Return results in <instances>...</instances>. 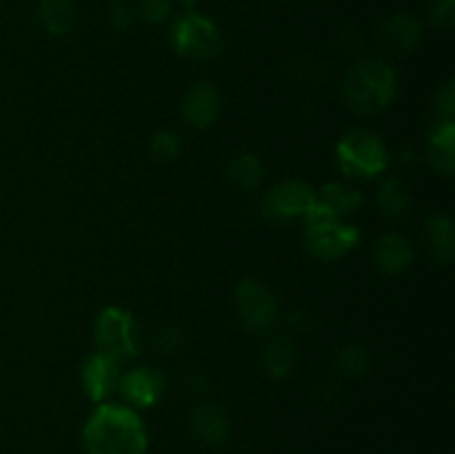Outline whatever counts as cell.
Here are the masks:
<instances>
[{
  "label": "cell",
  "instance_id": "8992f818",
  "mask_svg": "<svg viewBox=\"0 0 455 454\" xmlns=\"http://www.w3.org/2000/svg\"><path fill=\"white\" fill-rule=\"evenodd\" d=\"M235 310L240 323L253 334L269 332L278 320V303L265 285L256 280H243L235 289Z\"/></svg>",
  "mask_w": 455,
  "mask_h": 454
},
{
  "label": "cell",
  "instance_id": "603a6c76",
  "mask_svg": "<svg viewBox=\"0 0 455 454\" xmlns=\"http://www.w3.org/2000/svg\"><path fill=\"white\" fill-rule=\"evenodd\" d=\"M180 151V138L173 129H163L151 138V154L158 160H172Z\"/></svg>",
  "mask_w": 455,
  "mask_h": 454
},
{
  "label": "cell",
  "instance_id": "cb8c5ba5",
  "mask_svg": "<svg viewBox=\"0 0 455 454\" xmlns=\"http://www.w3.org/2000/svg\"><path fill=\"white\" fill-rule=\"evenodd\" d=\"M429 20L440 29H451L455 20V0H431Z\"/></svg>",
  "mask_w": 455,
  "mask_h": 454
},
{
  "label": "cell",
  "instance_id": "7402d4cb",
  "mask_svg": "<svg viewBox=\"0 0 455 454\" xmlns=\"http://www.w3.org/2000/svg\"><path fill=\"white\" fill-rule=\"evenodd\" d=\"M363 203L360 194L351 187L340 185V182H333L324 190V205L331 209L333 214H347V212H355V207Z\"/></svg>",
  "mask_w": 455,
  "mask_h": 454
},
{
  "label": "cell",
  "instance_id": "9c48e42d",
  "mask_svg": "<svg viewBox=\"0 0 455 454\" xmlns=\"http://www.w3.org/2000/svg\"><path fill=\"white\" fill-rule=\"evenodd\" d=\"M118 390L123 392L124 401L136 408H149L158 403L164 392V377L154 368H133L124 377H120Z\"/></svg>",
  "mask_w": 455,
  "mask_h": 454
},
{
  "label": "cell",
  "instance_id": "8fae6325",
  "mask_svg": "<svg viewBox=\"0 0 455 454\" xmlns=\"http://www.w3.org/2000/svg\"><path fill=\"white\" fill-rule=\"evenodd\" d=\"M220 93H218L216 87H212L207 83H200L196 87H191L187 92L185 101H182V116L187 118V123L200 129L213 125V120L220 116Z\"/></svg>",
  "mask_w": 455,
  "mask_h": 454
},
{
  "label": "cell",
  "instance_id": "52a82bcc",
  "mask_svg": "<svg viewBox=\"0 0 455 454\" xmlns=\"http://www.w3.org/2000/svg\"><path fill=\"white\" fill-rule=\"evenodd\" d=\"M96 343L102 354L114 356L116 361H124L136 354V323L132 314L118 307L102 312L96 323Z\"/></svg>",
  "mask_w": 455,
  "mask_h": 454
},
{
  "label": "cell",
  "instance_id": "ba28073f",
  "mask_svg": "<svg viewBox=\"0 0 455 454\" xmlns=\"http://www.w3.org/2000/svg\"><path fill=\"white\" fill-rule=\"evenodd\" d=\"M314 207V190L298 181L280 182L265 196V216L274 223H287L293 218L307 216Z\"/></svg>",
  "mask_w": 455,
  "mask_h": 454
},
{
  "label": "cell",
  "instance_id": "3957f363",
  "mask_svg": "<svg viewBox=\"0 0 455 454\" xmlns=\"http://www.w3.org/2000/svg\"><path fill=\"white\" fill-rule=\"evenodd\" d=\"M309 230H307V245L311 254L324 261L340 258L349 252L358 240V231L338 223V214H333L327 205H318L307 214Z\"/></svg>",
  "mask_w": 455,
  "mask_h": 454
},
{
  "label": "cell",
  "instance_id": "9a60e30c",
  "mask_svg": "<svg viewBox=\"0 0 455 454\" xmlns=\"http://www.w3.org/2000/svg\"><path fill=\"white\" fill-rule=\"evenodd\" d=\"M296 347L289 338L275 336L262 350V368L269 377L274 378H284L293 372L296 368Z\"/></svg>",
  "mask_w": 455,
  "mask_h": 454
},
{
  "label": "cell",
  "instance_id": "6da1fadb",
  "mask_svg": "<svg viewBox=\"0 0 455 454\" xmlns=\"http://www.w3.org/2000/svg\"><path fill=\"white\" fill-rule=\"evenodd\" d=\"M83 445L87 454H145L147 432L132 408L105 403L89 417Z\"/></svg>",
  "mask_w": 455,
  "mask_h": 454
},
{
  "label": "cell",
  "instance_id": "d4e9b609",
  "mask_svg": "<svg viewBox=\"0 0 455 454\" xmlns=\"http://www.w3.org/2000/svg\"><path fill=\"white\" fill-rule=\"evenodd\" d=\"M154 345L158 347L160 354H176L178 347L182 345V334L173 325H164L156 332Z\"/></svg>",
  "mask_w": 455,
  "mask_h": 454
},
{
  "label": "cell",
  "instance_id": "277c9868",
  "mask_svg": "<svg viewBox=\"0 0 455 454\" xmlns=\"http://www.w3.org/2000/svg\"><path fill=\"white\" fill-rule=\"evenodd\" d=\"M342 169L351 176H376L387 167V150L376 134L354 129L338 147Z\"/></svg>",
  "mask_w": 455,
  "mask_h": 454
},
{
  "label": "cell",
  "instance_id": "4fadbf2b",
  "mask_svg": "<svg viewBox=\"0 0 455 454\" xmlns=\"http://www.w3.org/2000/svg\"><path fill=\"white\" fill-rule=\"evenodd\" d=\"M191 432L204 445H220L229 439L231 423L225 409L213 403H203L191 412Z\"/></svg>",
  "mask_w": 455,
  "mask_h": 454
},
{
  "label": "cell",
  "instance_id": "30bf717a",
  "mask_svg": "<svg viewBox=\"0 0 455 454\" xmlns=\"http://www.w3.org/2000/svg\"><path fill=\"white\" fill-rule=\"evenodd\" d=\"M83 383L84 390L93 401H105L107 396L118 390L120 361H116L109 354H102V352H96L84 363Z\"/></svg>",
  "mask_w": 455,
  "mask_h": 454
},
{
  "label": "cell",
  "instance_id": "5bb4252c",
  "mask_svg": "<svg viewBox=\"0 0 455 454\" xmlns=\"http://www.w3.org/2000/svg\"><path fill=\"white\" fill-rule=\"evenodd\" d=\"M373 261H376L378 270L385 272V274H400L411 265L413 247L404 236L387 234L376 243Z\"/></svg>",
  "mask_w": 455,
  "mask_h": 454
},
{
  "label": "cell",
  "instance_id": "7a4b0ae2",
  "mask_svg": "<svg viewBox=\"0 0 455 454\" xmlns=\"http://www.w3.org/2000/svg\"><path fill=\"white\" fill-rule=\"evenodd\" d=\"M395 93V76L382 61L358 62L347 74L342 96L358 114H376L385 109Z\"/></svg>",
  "mask_w": 455,
  "mask_h": 454
},
{
  "label": "cell",
  "instance_id": "83f0119b",
  "mask_svg": "<svg viewBox=\"0 0 455 454\" xmlns=\"http://www.w3.org/2000/svg\"><path fill=\"white\" fill-rule=\"evenodd\" d=\"M109 18H111V22H114L116 27H118V29H123V27L132 25L133 13H132V9L124 7V4L118 3V4H114V7L109 9Z\"/></svg>",
  "mask_w": 455,
  "mask_h": 454
},
{
  "label": "cell",
  "instance_id": "d6986e66",
  "mask_svg": "<svg viewBox=\"0 0 455 454\" xmlns=\"http://www.w3.org/2000/svg\"><path fill=\"white\" fill-rule=\"evenodd\" d=\"M429 160L440 174H453V123H444L429 145Z\"/></svg>",
  "mask_w": 455,
  "mask_h": 454
},
{
  "label": "cell",
  "instance_id": "5b68a950",
  "mask_svg": "<svg viewBox=\"0 0 455 454\" xmlns=\"http://www.w3.org/2000/svg\"><path fill=\"white\" fill-rule=\"evenodd\" d=\"M172 43L180 56L194 58V61H209L222 47L220 31L209 18L200 13H185L178 18L172 31Z\"/></svg>",
  "mask_w": 455,
  "mask_h": 454
},
{
  "label": "cell",
  "instance_id": "4316f807",
  "mask_svg": "<svg viewBox=\"0 0 455 454\" xmlns=\"http://www.w3.org/2000/svg\"><path fill=\"white\" fill-rule=\"evenodd\" d=\"M435 105L438 109L444 114V120L451 123V116H453V85L447 83L443 89L438 92V98H435Z\"/></svg>",
  "mask_w": 455,
  "mask_h": 454
},
{
  "label": "cell",
  "instance_id": "ac0fdd59",
  "mask_svg": "<svg viewBox=\"0 0 455 454\" xmlns=\"http://www.w3.org/2000/svg\"><path fill=\"white\" fill-rule=\"evenodd\" d=\"M262 172H265V169H262V163L258 160V156L249 154V151L234 156V160H231L229 167H227V176H229L235 185L243 187V190H256L262 182Z\"/></svg>",
  "mask_w": 455,
  "mask_h": 454
},
{
  "label": "cell",
  "instance_id": "2e32d148",
  "mask_svg": "<svg viewBox=\"0 0 455 454\" xmlns=\"http://www.w3.org/2000/svg\"><path fill=\"white\" fill-rule=\"evenodd\" d=\"M427 245L434 258L440 263H449L455 252V236H453V223L451 218L444 214H434L427 223Z\"/></svg>",
  "mask_w": 455,
  "mask_h": 454
},
{
  "label": "cell",
  "instance_id": "44dd1931",
  "mask_svg": "<svg viewBox=\"0 0 455 454\" xmlns=\"http://www.w3.org/2000/svg\"><path fill=\"white\" fill-rule=\"evenodd\" d=\"M336 368L342 377H363L369 369V352L360 345L342 347L340 354H338L336 359Z\"/></svg>",
  "mask_w": 455,
  "mask_h": 454
},
{
  "label": "cell",
  "instance_id": "7c38bea8",
  "mask_svg": "<svg viewBox=\"0 0 455 454\" xmlns=\"http://www.w3.org/2000/svg\"><path fill=\"white\" fill-rule=\"evenodd\" d=\"M420 38L422 25L418 22V18L409 16V13H398V16L389 18L380 29V45L395 56L413 52Z\"/></svg>",
  "mask_w": 455,
  "mask_h": 454
},
{
  "label": "cell",
  "instance_id": "ffe728a7",
  "mask_svg": "<svg viewBox=\"0 0 455 454\" xmlns=\"http://www.w3.org/2000/svg\"><path fill=\"white\" fill-rule=\"evenodd\" d=\"M378 205H380L382 214L389 218H403L407 216L409 212V191L407 185H403L400 181H389L380 190V196H378Z\"/></svg>",
  "mask_w": 455,
  "mask_h": 454
},
{
  "label": "cell",
  "instance_id": "484cf974",
  "mask_svg": "<svg viewBox=\"0 0 455 454\" xmlns=\"http://www.w3.org/2000/svg\"><path fill=\"white\" fill-rule=\"evenodd\" d=\"M140 13L149 22L167 20L172 13V0H140Z\"/></svg>",
  "mask_w": 455,
  "mask_h": 454
},
{
  "label": "cell",
  "instance_id": "e0dca14e",
  "mask_svg": "<svg viewBox=\"0 0 455 454\" xmlns=\"http://www.w3.org/2000/svg\"><path fill=\"white\" fill-rule=\"evenodd\" d=\"M40 25L53 36H65L71 29L76 9L71 0H40L38 7Z\"/></svg>",
  "mask_w": 455,
  "mask_h": 454
},
{
  "label": "cell",
  "instance_id": "f1b7e54d",
  "mask_svg": "<svg viewBox=\"0 0 455 454\" xmlns=\"http://www.w3.org/2000/svg\"><path fill=\"white\" fill-rule=\"evenodd\" d=\"M0 3H3V0H0Z\"/></svg>",
  "mask_w": 455,
  "mask_h": 454
}]
</instances>
